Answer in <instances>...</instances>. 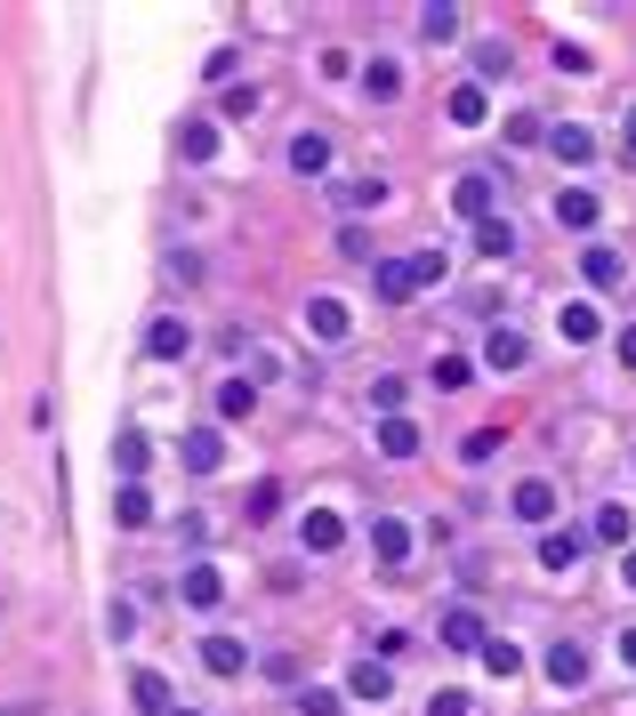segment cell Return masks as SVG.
<instances>
[{
	"label": "cell",
	"instance_id": "obj_8",
	"mask_svg": "<svg viewBox=\"0 0 636 716\" xmlns=\"http://www.w3.org/2000/svg\"><path fill=\"white\" fill-rule=\"evenodd\" d=\"M298 539H307L315 556H330V548H339V539H347V524L330 516V507H307V516H298Z\"/></svg>",
	"mask_w": 636,
	"mask_h": 716
},
{
	"label": "cell",
	"instance_id": "obj_16",
	"mask_svg": "<svg viewBox=\"0 0 636 716\" xmlns=\"http://www.w3.org/2000/svg\"><path fill=\"white\" fill-rule=\"evenodd\" d=\"M548 153H556V161H573V169H580V161L596 153V138H588V129H580V121H556V129H548Z\"/></svg>",
	"mask_w": 636,
	"mask_h": 716
},
{
	"label": "cell",
	"instance_id": "obj_20",
	"mask_svg": "<svg viewBox=\"0 0 636 716\" xmlns=\"http://www.w3.org/2000/svg\"><path fill=\"white\" fill-rule=\"evenodd\" d=\"M379 451H387V459H419V427H411L404 411L379 419Z\"/></svg>",
	"mask_w": 636,
	"mask_h": 716
},
{
	"label": "cell",
	"instance_id": "obj_30",
	"mask_svg": "<svg viewBox=\"0 0 636 716\" xmlns=\"http://www.w3.org/2000/svg\"><path fill=\"white\" fill-rule=\"evenodd\" d=\"M499 442H508V427H476V435L459 442V459H467V467H484V459H499Z\"/></svg>",
	"mask_w": 636,
	"mask_h": 716
},
{
	"label": "cell",
	"instance_id": "obj_31",
	"mask_svg": "<svg viewBox=\"0 0 636 716\" xmlns=\"http://www.w3.org/2000/svg\"><path fill=\"white\" fill-rule=\"evenodd\" d=\"M476 250H484V258H508V250H516V226H508V218H484V226H476Z\"/></svg>",
	"mask_w": 636,
	"mask_h": 716
},
{
	"label": "cell",
	"instance_id": "obj_32",
	"mask_svg": "<svg viewBox=\"0 0 636 716\" xmlns=\"http://www.w3.org/2000/svg\"><path fill=\"white\" fill-rule=\"evenodd\" d=\"M596 539H605V548H620V539H628V507H620V499L596 507Z\"/></svg>",
	"mask_w": 636,
	"mask_h": 716
},
{
	"label": "cell",
	"instance_id": "obj_34",
	"mask_svg": "<svg viewBox=\"0 0 636 716\" xmlns=\"http://www.w3.org/2000/svg\"><path fill=\"white\" fill-rule=\"evenodd\" d=\"M218 113H226V121H250V113H258V89H250V81H242V89H226V97H218Z\"/></svg>",
	"mask_w": 636,
	"mask_h": 716
},
{
	"label": "cell",
	"instance_id": "obj_35",
	"mask_svg": "<svg viewBox=\"0 0 636 716\" xmlns=\"http://www.w3.org/2000/svg\"><path fill=\"white\" fill-rule=\"evenodd\" d=\"M444 275H451V266H444V250H419V258H411V282H419V290H435Z\"/></svg>",
	"mask_w": 636,
	"mask_h": 716
},
{
	"label": "cell",
	"instance_id": "obj_39",
	"mask_svg": "<svg viewBox=\"0 0 636 716\" xmlns=\"http://www.w3.org/2000/svg\"><path fill=\"white\" fill-rule=\"evenodd\" d=\"M282 507V484H250V524H266Z\"/></svg>",
	"mask_w": 636,
	"mask_h": 716
},
{
	"label": "cell",
	"instance_id": "obj_2",
	"mask_svg": "<svg viewBox=\"0 0 636 716\" xmlns=\"http://www.w3.org/2000/svg\"><path fill=\"white\" fill-rule=\"evenodd\" d=\"M178 459H186V475H218V467H226V435H218V427H193V435L178 442Z\"/></svg>",
	"mask_w": 636,
	"mask_h": 716
},
{
	"label": "cell",
	"instance_id": "obj_33",
	"mask_svg": "<svg viewBox=\"0 0 636 716\" xmlns=\"http://www.w3.org/2000/svg\"><path fill=\"white\" fill-rule=\"evenodd\" d=\"M556 330L573 338V347H588V338H596V315H588V306H564V315H556Z\"/></svg>",
	"mask_w": 636,
	"mask_h": 716
},
{
	"label": "cell",
	"instance_id": "obj_14",
	"mask_svg": "<svg viewBox=\"0 0 636 716\" xmlns=\"http://www.w3.org/2000/svg\"><path fill=\"white\" fill-rule=\"evenodd\" d=\"M250 411H258V387H250V379H218V419L242 427Z\"/></svg>",
	"mask_w": 636,
	"mask_h": 716
},
{
	"label": "cell",
	"instance_id": "obj_4",
	"mask_svg": "<svg viewBox=\"0 0 636 716\" xmlns=\"http://www.w3.org/2000/svg\"><path fill=\"white\" fill-rule=\"evenodd\" d=\"M178 596H186L193 611H218V604H226V579H218V564H186V571H178Z\"/></svg>",
	"mask_w": 636,
	"mask_h": 716
},
{
	"label": "cell",
	"instance_id": "obj_46",
	"mask_svg": "<svg viewBox=\"0 0 636 716\" xmlns=\"http://www.w3.org/2000/svg\"><path fill=\"white\" fill-rule=\"evenodd\" d=\"M620 660H628V668H636V628H620Z\"/></svg>",
	"mask_w": 636,
	"mask_h": 716
},
{
	"label": "cell",
	"instance_id": "obj_28",
	"mask_svg": "<svg viewBox=\"0 0 636 716\" xmlns=\"http://www.w3.org/2000/svg\"><path fill=\"white\" fill-rule=\"evenodd\" d=\"M178 153H186V161H218V129H210V121H186V129H178Z\"/></svg>",
	"mask_w": 636,
	"mask_h": 716
},
{
	"label": "cell",
	"instance_id": "obj_11",
	"mask_svg": "<svg viewBox=\"0 0 636 716\" xmlns=\"http://www.w3.org/2000/svg\"><path fill=\"white\" fill-rule=\"evenodd\" d=\"M371 290H379L387 306H404V298L419 290V282H411V258H379V266H371Z\"/></svg>",
	"mask_w": 636,
	"mask_h": 716
},
{
	"label": "cell",
	"instance_id": "obj_17",
	"mask_svg": "<svg viewBox=\"0 0 636 716\" xmlns=\"http://www.w3.org/2000/svg\"><path fill=\"white\" fill-rule=\"evenodd\" d=\"M444 644H451V653H484V620H476V611H444Z\"/></svg>",
	"mask_w": 636,
	"mask_h": 716
},
{
	"label": "cell",
	"instance_id": "obj_27",
	"mask_svg": "<svg viewBox=\"0 0 636 716\" xmlns=\"http://www.w3.org/2000/svg\"><path fill=\"white\" fill-rule=\"evenodd\" d=\"M484 362L491 370H524V330H491L484 338Z\"/></svg>",
	"mask_w": 636,
	"mask_h": 716
},
{
	"label": "cell",
	"instance_id": "obj_43",
	"mask_svg": "<svg viewBox=\"0 0 636 716\" xmlns=\"http://www.w3.org/2000/svg\"><path fill=\"white\" fill-rule=\"evenodd\" d=\"M427 716H467V693H435V700H427Z\"/></svg>",
	"mask_w": 636,
	"mask_h": 716
},
{
	"label": "cell",
	"instance_id": "obj_23",
	"mask_svg": "<svg viewBox=\"0 0 636 716\" xmlns=\"http://www.w3.org/2000/svg\"><path fill=\"white\" fill-rule=\"evenodd\" d=\"M146 451H153V442H146L138 427H121V435H113V467H121V484H138V467H146Z\"/></svg>",
	"mask_w": 636,
	"mask_h": 716
},
{
	"label": "cell",
	"instance_id": "obj_44",
	"mask_svg": "<svg viewBox=\"0 0 636 716\" xmlns=\"http://www.w3.org/2000/svg\"><path fill=\"white\" fill-rule=\"evenodd\" d=\"M620 153L636 161V106H628V121H620Z\"/></svg>",
	"mask_w": 636,
	"mask_h": 716
},
{
	"label": "cell",
	"instance_id": "obj_40",
	"mask_svg": "<svg viewBox=\"0 0 636 716\" xmlns=\"http://www.w3.org/2000/svg\"><path fill=\"white\" fill-rule=\"evenodd\" d=\"M476 73H484V81L508 73V41H484V49H476Z\"/></svg>",
	"mask_w": 636,
	"mask_h": 716
},
{
	"label": "cell",
	"instance_id": "obj_19",
	"mask_svg": "<svg viewBox=\"0 0 636 716\" xmlns=\"http://www.w3.org/2000/svg\"><path fill=\"white\" fill-rule=\"evenodd\" d=\"M444 113H451V121H459V129H476V121H484V113H491V106H484V81H459V89H451V97H444Z\"/></svg>",
	"mask_w": 636,
	"mask_h": 716
},
{
	"label": "cell",
	"instance_id": "obj_37",
	"mask_svg": "<svg viewBox=\"0 0 636 716\" xmlns=\"http://www.w3.org/2000/svg\"><path fill=\"white\" fill-rule=\"evenodd\" d=\"M106 636H113V644L138 636V604H106Z\"/></svg>",
	"mask_w": 636,
	"mask_h": 716
},
{
	"label": "cell",
	"instance_id": "obj_41",
	"mask_svg": "<svg viewBox=\"0 0 636 716\" xmlns=\"http://www.w3.org/2000/svg\"><path fill=\"white\" fill-rule=\"evenodd\" d=\"M298 716H339V693H298Z\"/></svg>",
	"mask_w": 636,
	"mask_h": 716
},
{
	"label": "cell",
	"instance_id": "obj_45",
	"mask_svg": "<svg viewBox=\"0 0 636 716\" xmlns=\"http://www.w3.org/2000/svg\"><path fill=\"white\" fill-rule=\"evenodd\" d=\"M620 362H628V370H636V322H628V330H620Z\"/></svg>",
	"mask_w": 636,
	"mask_h": 716
},
{
	"label": "cell",
	"instance_id": "obj_7",
	"mask_svg": "<svg viewBox=\"0 0 636 716\" xmlns=\"http://www.w3.org/2000/svg\"><path fill=\"white\" fill-rule=\"evenodd\" d=\"M508 507H516L524 524H556V484H548V475H524V484H516V499H508Z\"/></svg>",
	"mask_w": 636,
	"mask_h": 716
},
{
	"label": "cell",
	"instance_id": "obj_24",
	"mask_svg": "<svg viewBox=\"0 0 636 716\" xmlns=\"http://www.w3.org/2000/svg\"><path fill=\"white\" fill-rule=\"evenodd\" d=\"M362 97H404V64H395V57H371V64H362Z\"/></svg>",
	"mask_w": 636,
	"mask_h": 716
},
{
	"label": "cell",
	"instance_id": "obj_22",
	"mask_svg": "<svg viewBox=\"0 0 636 716\" xmlns=\"http://www.w3.org/2000/svg\"><path fill=\"white\" fill-rule=\"evenodd\" d=\"M202 668H210V676H242V668H250V653H242L233 636H210V644H202Z\"/></svg>",
	"mask_w": 636,
	"mask_h": 716
},
{
	"label": "cell",
	"instance_id": "obj_1",
	"mask_svg": "<svg viewBox=\"0 0 636 716\" xmlns=\"http://www.w3.org/2000/svg\"><path fill=\"white\" fill-rule=\"evenodd\" d=\"M193 355V322L186 315H153L146 322V362H186Z\"/></svg>",
	"mask_w": 636,
	"mask_h": 716
},
{
	"label": "cell",
	"instance_id": "obj_25",
	"mask_svg": "<svg viewBox=\"0 0 636 716\" xmlns=\"http://www.w3.org/2000/svg\"><path fill=\"white\" fill-rule=\"evenodd\" d=\"M491 676H499V685H508V676H524V653H516V644L508 636H484V653H476Z\"/></svg>",
	"mask_w": 636,
	"mask_h": 716
},
{
	"label": "cell",
	"instance_id": "obj_26",
	"mask_svg": "<svg viewBox=\"0 0 636 716\" xmlns=\"http://www.w3.org/2000/svg\"><path fill=\"white\" fill-rule=\"evenodd\" d=\"M307 330L315 338H347V306L339 298H307Z\"/></svg>",
	"mask_w": 636,
	"mask_h": 716
},
{
	"label": "cell",
	"instance_id": "obj_47",
	"mask_svg": "<svg viewBox=\"0 0 636 716\" xmlns=\"http://www.w3.org/2000/svg\"><path fill=\"white\" fill-rule=\"evenodd\" d=\"M620 588H628V596H636V556H620Z\"/></svg>",
	"mask_w": 636,
	"mask_h": 716
},
{
	"label": "cell",
	"instance_id": "obj_3",
	"mask_svg": "<svg viewBox=\"0 0 636 716\" xmlns=\"http://www.w3.org/2000/svg\"><path fill=\"white\" fill-rule=\"evenodd\" d=\"M371 556H379L387 571H404V564H411V524H404V516H379V524H371Z\"/></svg>",
	"mask_w": 636,
	"mask_h": 716
},
{
	"label": "cell",
	"instance_id": "obj_10",
	"mask_svg": "<svg viewBox=\"0 0 636 716\" xmlns=\"http://www.w3.org/2000/svg\"><path fill=\"white\" fill-rule=\"evenodd\" d=\"M580 275H588V282H596V290H620V282H628V258H620V250H613V242H596V250H588V258H580Z\"/></svg>",
	"mask_w": 636,
	"mask_h": 716
},
{
	"label": "cell",
	"instance_id": "obj_42",
	"mask_svg": "<svg viewBox=\"0 0 636 716\" xmlns=\"http://www.w3.org/2000/svg\"><path fill=\"white\" fill-rule=\"evenodd\" d=\"M371 402H379V411L395 419V402H404V379H371Z\"/></svg>",
	"mask_w": 636,
	"mask_h": 716
},
{
	"label": "cell",
	"instance_id": "obj_12",
	"mask_svg": "<svg viewBox=\"0 0 636 716\" xmlns=\"http://www.w3.org/2000/svg\"><path fill=\"white\" fill-rule=\"evenodd\" d=\"M580 548H588L580 531H556V524L540 531V564H548V571H580Z\"/></svg>",
	"mask_w": 636,
	"mask_h": 716
},
{
	"label": "cell",
	"instance_id": "obj_9",
	"mask_svg": "<svg viewBox=\"0 0 636 716\" xmlns=\"http://www.w3.org/2000/svg\"><path fill=\"white\" fill-rule=\"evenodd\" d=\"M290 169H298V178H322V169H330V138H322V129H298V138H290Z\"/></svg>",
	"mask_w": 636,
	"mask_h": 716
},
{
	"label": "cell",
	"instance_id": "obj_21",
	"mask_svg": "<svg viewBox=\"0 0 636 716\" xmlns=\"http://www.w3.org/2000/svg\"><path fill=\"white\" fill-rule=\"evenodd\" d=\"M347 693H355V700H387V693H395V676H387V660H355V676H347Z\"/></svg>",
	"mask_w": 636,
	"mask_h": 716
},
{
	"label": "cell",
	"instance_id": "obj_6",
	"mask_svg": "<svg viewBox=\"0 0 636 716\" xmlns=\"http://www.w3.org/2000/svg\"><path fill=\"white\" fill-rule=\"evenodd\" d=\"M491 193H499V186H491V169H467V178L451 186V210L484 226V218H491Z\"/></svg>",
	"mask_w": 636,
	"mask_h": 716
},
{
	"label": "cell",
	"instance_id": "obj_38",
	"mask_svg": "<svg viewBox=\"0 0 636 716\" xmlns=\"http://www.w3.org/2000/svg\"><path fill=\"white\" fill-rule=\"evenodd\" d=\"M419 32H427V41H451V32H459V9H427Z\"/></svg>",
	"mask_w": 636,
	"mask_h": 716
},
{
	"label": "cell",
	"instance_id": "obj_29",
	"mask_svg": "<svg viewBox=\"0 0 636 716\" xmlns=\"http://www.w3.org/2000/svg\"><path fill=\"white\" fill-rule=\"evenodd\" d=\"M387 201V178H347L339 186V210H379Z\"/></svg>",
	"mask_w": 636,
	"mask_h": 716
},
{
	"label": "cell",
	"instance_id": "obj_36",
	"mask_svg": "<svg viewBox=\"0 0 636 716\" xmlns=\"http://www.w3.org/2000/svg\"><path fill=\"white\" fill-rule=\"evenodd\" d=\"M435 387L459 395V387H467V355H435Z\"/></svg>",
	"mask_w": 636,
	"mask_h": 716
},
{
	"label": "cell",
	"instance_id": "obj_49",
	"mask_svg": "<svg viewBox=\"0 0 636 716\" xmlns=\"http://www.w3.org/2000/svg\"><path fill=\"white\" fill-rule=\"evenodd\" d=\"M170 716H193V708H170Z\"/></svg>",
	"mask_w": 636,
	"mask_h": 716
},
{
	"label": "cell",
	"instance_id": "obj_18",
	"mask_svg": "<svg viewBox=\"0 0 636 716\" xmlns=\"http://www.w3.org/2000/svg\"><path fill=\"white\" fill-rule=\"evenodd\" d=\"M129 700H138L146 716H170V676H153V668H138V676H129Z\"/></svg>",
	"mask_w": 636,
	"mask_h": 716
},
{
	"label": "cell",
	"instance_id": "obj_5",
	"mask_svg": "<svg viewBox=\"0 0 636 716\" xmlns=\"http://www.w3.org/2000/svg\"><path fill=\"white\" fill-rule=\"evenodd\" d=\"M548 685H556V693H580V685H588V653H580L573 636L548 644Z\"/></svg>",
	"mask_w": 636,
	"mask_h": 716
},
{
	"label": "cell",
	"instance_id": "obj_15",
	"mask_svg": "<svg viewBox=\"0 0 636 716\" xmlns=\"http://www.w3.org/2000/svg\"><path fill=\"white\" fill-rule=\"evenodd\" d=\"M113 524H121V531H146V524H153L146 484H121V491H113Z\"/></svg>",
	"mask_w": 636,
	"mask_h": 716
},
{
	"label": "cell",
	"instance_id": "obj_48",
	"mask_svg": "<svg viewBox=\"0 0 636 716\" xmlns=\"http://www.w3.org/2000/svg\"><path fill=\"white\" fill-rule=\"evenodd\" d=\"M0 716H32V708H0Z\"/></svg>",
	"mask_w": 636,
	"mask_h": 716
},
{
	"label": "cell",
	"instance_id": "obj_13",
	"mask_svg": "<svg viewBox=\"0 0 636 716\" xmlns=\"http://www.w3.org/2000/svg\"><path fill=\"white\" fill-rule=\"evenodd\" d=\"M556 226L588 233V226H596V193H588V186H556Z\"/></svg>",
	"mask_w": 636,
	"mask_h": 716
}]
</instances>
